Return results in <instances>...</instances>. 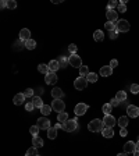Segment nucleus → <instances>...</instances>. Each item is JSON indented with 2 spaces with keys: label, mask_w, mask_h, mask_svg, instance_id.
I'll return each instance as SVG.
<instances>
[{
  "label": "nucleus",
  "mask_w": 139,
  "mask_h": 156,
  "mask_svg": "<svg viewBox=\"0 0 139 156\" xmlns=\"http://www.w3.org/2000/svg\"><path fill=\"white\" fill-rule=\"evenodd\" d=\"M103 128H104V123H103V120H99V119L92 120L88 124V130L90 132H100L103 131Z\"/></svg>",
  "instance_id": "f257e3e1"
},
{
  "label": "nucleus",
  "mask_w": 139,
  "mask_h": 156,
  "mask_svg": "<svg viewBox=\"0 0 139 156\" xmlns=\"http://www.w3.org/2000/svg\"><path fill=\"white\" fill-rule=\"evenodd\" d=\"M76 128H78V121H76V119H74V120L68 119L63 124V130L64 131H67V132H74Z\"/></svg>",
  "instance_id": "f03ea898"
},
{
  "label": "nucleus",
  "mask_w": 139,
  "mask_h": 156,
  "mask_svg": "<svg viewBox=\"0 0 139 156\" xmlns=\"http://www.w3.org/2000/svg\"><path fill=\"white\" fill-rule=\"evenodd\" d=\"M74 87H75V89H78V91H83V89H86V87H88V81H86V78H85V77H78L75 81H74Z\"/></svg>",
  "instance_id": "7ed1b4c3"
},
{
  "label": "nucleus",
  "mask_w": 139,
  "mask_h": 156,
  "mask_svg": "<svg viewBox=\"0 0 139 156\" xmlns=\"http://www.w3.org/2000/svg\"><path fill=\"white\" fill-rule=\"evenodd\" d=\"M51 109L54 110V112H58V113H63L64 109H65V105H64V100L61 99H54L51 102Z\"/></svg>",
  "instance_id": "20e7f679"
},
{
  "label": "nucleus",
  "mask_w": 139,
  "mask_h": 156,
  "mask_svg": "<svg viewBox=\"0 0 139 156\" xmlns=\"http://www.w3.org/2000/svg\"><path fill=\"white\" fill-rule=\"evenodd\" d=\"M68 60H70V64H71L72 67H75V69H81V67H82V60H81L79 56H76V53L75 55H71V56L68 57Z\"/></svg>",
  "instance_id": "39448f33"
},
{
  "label": "nucleus",
  "mask_w": 139,
  "mask_h": 156,
  "mask_svg": "<svg viewBox=\"0 0 139 156\" xmlns=\"http://www.w3.org/2000/svg\"><path fill=\"white\" fill-rule=\"evenodd\" d=\"M36 125H38L40 130H49V128L51 127V125H50V120L47 119V117H40V119H38Z\"/></svg>",
  "instance_id": "423d86ee"
},
{
  "label": "nucleus",
  "mask_w": 139,
  "mask_h": 156,
  "mask_svg": "<svg viewBox=\"0 0 139 156\" xmlns=\"http://www.w3.org/2000/svg\"><path fill=\"white\" fill-rule=\"evenodd\" d=\"M129 22L126 21V20H120V21H117V31L118 32H128L129 31Z\"/></svg>",
  "instance_id": "0eeeda50"
},
{
  "label": "nucleus",
  "mask_w": 139,
  "mask_h": 156,
  "mask_svg": "<svg viewBox=\"0 0 139 156\" xmlns=\"http://www.w3.org/2000/svg\"><path fill=\"white\" fill-rule=\"evenodd\" d=\"M88 109H89V106L86 103H78L75 106V109H74V113H75V116H83Z\"/></svg>",
  "instance_id": "6e6552de"
},
{
  "label": "nucleus",
  "mask_w": 139,
  "mask_h": 156,
  "mask_svg": "<svg viewBox=\"0 0 139 156\" xmlns=\"http://www.w3.org/2000/svg\"><path fill=\"white\" fill-rule=\"evenodd\" d=\"M126 114H128V117H131V119L138 117L139 116V107L133 106V105H129V106L126 107Z\"/></svg>",
  "instance_id": "1a4fd4ad"
},
{
  "label": "nucleus",
  "mask_w": 139,
  "mask_h": 156,
  "mask_svg": "<svg viewBox=\"0 0 139 156\" xmlns=\"http://www.w3.org/2000/svg\"><path fill=\"white\" fill-rule=\"evenodd\" d=\"M103 123H104V127H110V128H113L114 125L117 124V120L114 119L111 114H107V116H104Z\"/></svg>",
  "instance_id": "9d476101"
},
{
  "label": "nucleus",
  "mask_w": 139,
  "mask_h": 156,
  "mask_svg": "<svg viewBox=\"0 0 139 156\" xmlns=\"http://www.w3.org/2000/svg\"><path fill=\"white\" fill-rule=\"evenodd\" d=\"M106 17H107L108 22H117L118 21V13L115 11V10H107Z\"/></svg>",
  "instance_id": "9b49d317"
},
{
  "label": "nucleus",
  "mask_w": 139,
  "mask_h": 156,
  "mask_svg": "<svg viewBox=\"0 0 139 156\" xmlns=\"http://www.w3.org/2000/svg\"><path fill=\"white\" fill-rule=\"evenodd\" d=\"M28 39H31V31H29L28 28H22V29L19 31V41L26 42Z\"/></svg>",
  "instance_id": "f8f14e48"
},
{
  "label": "nucleus",
  "mask_w": 139,
  "mask_h": 156,
  "mask_svg": "<svg viewBox=\"0 0 139 156\" xmlns=\"http://www.w3.org/2000/svg\"><path fill=\"white\" fill-rule=\"evenodd\" d=\"M57 80H58V78H57L56 73H51V71L46 75V78H44V81H46V84H47V85H54V84L57 82Z\"/></svg>",
  "instance_id": "ddd939ff"
},
{
  "label": "nucleus",
  "mask_w": 139,
  "mask_h": 156,
  "mask_svg": "<svg viewBox=\"0 0 139 156\" xmlns=\"http://www.w3.org/2000/svg\"><path fill=\"white\" fill-rule=\"evenodd\" d=\"M136 150V144L132 142V141H128L125 145H124V152L125 153H133Z\"/></svg>",
  "instance_id": "4468645a"
},
{
  "label": "nucleus",
  "mask_w": 139,
  "mask_h": 156,
  "mask_svg": "<svg viewBox=\"0 0 139 156\" xmlns=\"http://www.w3.org/2000/svg\"><path fill=\"white\" fill-rule=\"evenodd\" d=\"M111 74H113V67H110V66H103L100 69L101 77H110Z\"/></svg>",
  "instance_id": "2eb2a0df"
},
{
  "label": "nucleus",
  "mask_w": 139,
  "mask_h": 156,
  "mask_svg": "<svg viewBox=\"0 0 139 156\" xmlns=\"http://www.w3.org/2000/svg\"><path fill=\"white\" fill-rule=\"evenodd\" d=\"M51 96L54 98V99H61L64 96V92L61 88H53L51 89Z\"/></svg>",
  "instance_id": "dca6fc26"
},
{
  "label": "nucleus",
  "mask_w": 139,
  "mask_h": 156,
  "mask_svg": "<svg viewBox=\"0 0 139 156\" xmlns=\"http://www.w3.org/2000/svg\"><path fill=\"white\" fill-rule=\"evenodd\" d=\"M24 100H25V95L24 94H17L15 96H14V105H17V106H19V105H22L24 103Z\"/></svg>",
  "instance_id": "f3484780"
},
{
  "label": "nucleus",
  "mask_w": 139,
  "mask_h": 156,
  "mask_svg": "<svg viewBox=\"0 0 139 156\" xmlns=\"http://www.w3.org/2000/svg\"><path fill=\"white\" fill-rule=\"evenodd\" d=\"M47 66H49V70H50L51 73H56L57 70L60 69V63H58V60H51Z\"/></svg>",
  "instance_id": "a211bd4d"
},
{
  "label": "nucleus",
  "mask_w": 139,
  "mask_h": 156,
  "mask_svg": "<svg viewBox=\"0 0 139 156\" xmlns=\"http://www.w3.org/2000/svg\"><path fill=\"white\" fill-rule=\"evenodd\" d=\"M101 134H103V137H106V138H113L114 137L113 128H110V127H104L103 131H101Z\"/></svg>",
  "instance_id": "6ab92c4d"
},
{
  "label": "nucleus",
  "mask_w": 139,
  "mask_h": 156,
  "mask_svg": "<svg viewBox=\"0 0 139 156\" xmlns=\"http://www.w3.org/2000/svg\"><path fill=\"white\" fill-rule=\"evenodd\" d=\"M32 145H33L35 148H42V146H43V139L40 137H33L32 138Z\"/></svg>",
  "instance_id": "aec40b11"
},
{
  "label": "nucleus",
  "mask_w": 139,
  "mask_h": 156,
  "mask_svg": "<svg viewBox=\"0 0 139 156\" xmlns=\"http://www.w3.org/2000/svg\"><path fill=\"white\" fill-rule=\"evenodd\" d=\"M93 39H95L96 42H101V41L104 39V34H103V31L97 29V31L93 32Z\"/></svg>",
  "instance_id": "412c9836"
},
{
  "label": "nucleus",
  "mask_w": 139,
  "mask_h": 156,
  "mask_svg": "<svg viewBox=\"0 0 139 156\" xmlns=\"http://www.w3.org/2000/svg\"><path fill=\"white\" fill-rule=\"evenodd\" d=\"M117 124L120 125L121 128H126V125H128V117H126V116H121L120 119L117 120Z\"/></svg>",
  "instance_id": "4be33fe9"
},
{
  "label": "nucleus",
  "mask_w": 139,
  "mask_h": 156,
  "mask_svg": "<svg viewBox=\"0 0 139 156\" xmlns=\"http://www.w3.org/2000/svg\"><path fill=\"white\" fill-rule=\"evenodd\" d=\"M38 71L39 73H42V74H44V75H47L49 73H50V70H49V66H47V64H39Z\"/></svg>",
  "instance_id": "5701e85b"
},
{
  "label": "nucleus",
  "mask_w": 139,
  "mask_h": 156,
  "mask_svg": "<svg viewBox=\"0 0 139 156\" xmlns=\"http://www.w3.org/2000/svg\"><path fill=\"white\" fill-rule=\"evenodd\" d=\"M57 137V128L56 127H50L49 130H47V138L49 139H54Z\"/></svg>",
  "instance_id": "b1692460"
},
{
  "label": "nucleus",
  "mask_w": 139,
  "mask_h": 156,
  "mask_svg": "<svg viewBox=\"0 0 139 156\" xmlns=\"http://www.w3.org/2000/svg\"><path fill=\"white\" fill-rule=\"evenodd\" d=\"M32 103L35 105V107H39V109H42V106H43V102L40 99V96H33L32 98Z\"/></svg>",
  "instance_id": "393cba45"
},
{
  "label": "nucleus",
  "mask_w": 139,
  "mask_h": 156,
  "mask_svg": "<svg viewBox=\"0 0 139 156\" xmlns=\"http://www.w3.org/2000/svg\"><path fill=\"white\" fill-rule=\"evenodd\" d=\"M57 120H58V123H61V124H64L67 120H68V114L65 112L63 113H58V116H57Z\"/></svg>",
  "instance_id": "a878e982"
},
{
  "label": "nucleus",
  "mask_w": 139,
  "mask_h": 156,
  "mask_svg": "<svg viewBox=\"0 0 139 156\" xmlns=\"http://www.w3.org/2000/svg\"><path fill=\"white\" fill-rule=\"evenodd\" d=\"M36 48V42L33 41V39H28L25 42V49H28V50H33Z\"/></svg>",
  "instance_id": "bb28decb"
},
{
  "label": "nucleus",
  "mask_w": 139,
  "mask_h": 156,
  "mask_svg": "<svg viewBox=\"0 0 139 156\" xmlns=\"http://www.w3.org/2000/svg\"><path fill=\"white\" fill-rule=\"evenodd\" d=\"M40 112H42V114L46 117V116H49V114L51 113V106H49V105H43L42 109H40Z\"/></svg>",
  "instance_id": "cd10ccee"
},
{
  "label": "nucleus",
  "mask_w": 139,
  "mask_h": 156,
  "mask_svg": "<svg viewBox=\"0 0 139 156\" xmlns=\"http://www.w3.org/2000/svg\"><path fill=\"white\" fill-rule=\"evenodd\" d=\"M115 99L120 100V102L125 100L126 99V92H125V91H118V92H117V95H115Z\"/></svg>",
  "instance_id": "c85d7f7f"
},
{
  "label": "nucleus",
  "mask_w": 139,
  "mask_h": 156,
  "mask_svg": "<svg viewBox=\"0 0 139 156\" xmlns=\"http://www.w3.org/2000/svg\"><path fill=\"white\" fill-rule=\"evenodd\" d=\"M89 74V67L88 66H82L79 69V77H88Z\"/></svg>",
  "instance_id": "c756f323"
},
{
  "label": "nucleus",
  "mask_w": 139,
  "mask_h": 156,
  "mask_svg": "<svg viewBox=\"0 0 139 156\" xmlns=\"http://www.w3.org/2000/svg\"><path fill=\"white\" fill-rule=\"evenodd\" d=\"M111 109H113V106H111L110 103H104V105H103V107H101V110H103V113H104L106 116L111 113Z\"/></svg>",
  "instance_id": "7c9ffc66"
},
{
  "label": "nucleus",
  "mask_w": 139,
  "mask_h": 156,
  "mask_svg": "<svg viewBox=\"0 0 139 156\" xmlns=\"http://www.w3.org/2000/svg\"><path fill=\"white\" fill-rule=\"evenodd\" d=\"M58 63H60V69H63V67H65V66H67V64L70 63V60L65 56H60V59H58Z\"/></svg>",
  "instance_id": "2f4dec72"
},
{
  "label": "nucleus",
  "mask_w": 139,
  "mask_h": 156,
  "mask_svg": "<svg viewBox=\"0 0 139 156\" xmlns=\"http://www.w3.org/2000/svg\"><path fill=\"white\" fill-rule=\"evenodd\" d=\"M104 28H106V29H107V31H115V29H117V24H114V22H106V24H104Z\"/></svg>",
  "instance_id": "473e14b6"
},
{
  "label": "nucleus",
  "mask_w": 139,
  "mask_h": 156,
  "mask_svg": "<svg viewBox=\"0 0 139 156\" xmlns=\"http://www.w3.org/2000/svg\"><path fill=\"white\" fill-rule=\"evenodd\" d=\"M86 81L88 82H96L97 81V74H95V73H89L88 77H86Z\"/></svg>",
  "instance_id": "72a5a7b5"
},
{
  "label": "nucleus",
  "mask_w": 139,
  "mask_h": 156,
  "mask_svg": "<svg viewBox=\"0 0 139 156\" xmlns=\"http://www.w3.org/2000/svg\"><path fill=\"white\" fill-rule=\"evenodd\" d=\"M25 156H39V155H38V150H36V148H35V146L29 148V149L26 150Z\"/></svg>",
  "instance_id": "f704fd0d"
},
{
  "label": "nucleus",
  "mask_w": 139,
  "mask_h": 156,
  "mask_svg": "<svg viewBox=\"0 0 139 156\" xmlns=\"http://www.w3.org/2000/svg\"><path fill=\"white\" fill-rule=\"evenodd\" d=\"M39 130H40V128H39L38 125H32L31 128H29V132H31V134H32V137H38Z\"/></svg>",
  "instance_id": "c9c22d12"
},
{
  "label": "nucleus",
  "mask_w": 139,
  "mask_h": 156,
  "mask_svg": "<svg viewBox=\"0 0 139 156\" xmlns=\"http://www.w3.org/2000/svg\"><path fill=\"white\" fill-rule=\"evenodd\" d=\"M7 8H8V10L17 8V1H15V0H7Z\"/></svg>",
  "instance_id": "e433bc0d"
},
{
  "label": "nucleus",
  "mask_w": 139,
  "mask_h": 156,
  "mask_svg": "<svg viewBox=\"0 0 139 156\" xmlns=\"http://www.w3.org/2000/svg\"><path fill=\"white\" fill-rule=\"evenodd\" d=\"M118 1H115V0H111L110 3L107 4V10H114V7H118Z\"/></svg>",
  "instance_id": "4c0bfd02"
},
{
  "label": "nucleus",
  "mask_w": 139,
  "mask_h": 156,
  "mask_svg": "<svg viewBox=\"0 0 139 156\" xmlns=\"http://www.w3.org/2000/svg\"><path fill=\"white\" fill-rule=\"evenodd\" d=\"M22 94L25 95V98H33L35 95H33V89H31V88H28V89H25Z\"/></svg>",
  "instance_id": "58836bf2"
},
{
  "label": "nucleus",
  "mask_w": 139,
  "mask_h": 156,
  "mask_svg": "<svg viewBox=\"0 0 139 156\" xmlns=\"http://www.w3.org/2000/svg\"><path fill=\"white\" fill-rule=\"evenodd\" d=\"M131 92H132V94H139V85L138 84H132V85H131Z\"/></svg>",
  "instance_id": "ea45409f"
},
{
  "label": "nucleus",
  "mask_w": 139,
  "mask_h": 156,
  "mask_svg": "<svg viewBox=\"0 0 139 156\" xmlns=\"http://www.w3.org/2000/svg\"><path fill=\"white\" fill-rule=\"evenodd\" d=\"M118 11L120 13H125L126 11V6L124 1H120V4H118Z\"/></svg>",
  "instance_id": "a19ab883"
},
{
  "label": "nucleus",
  "mask_w": 139,
  "mask_h": 156,
  "mask_svg": "<svg viewBox=\"0 0 139 156\" xmlns=\"http://www.w3.org/2000/svg\"><path fill=\"white\" fill-rule=\"evenodd\" d=\"M68 50H70V53H71V55H75L76 53V50H78V48H76V45H70L68 46Z\"/></svg>",
  "instance_id": "79ce46f5"
},
{
  "label": "nucleus",
  "mask_w": 139,
  "mask_h": 156,
  "mask_svg": "<svg viewBox=\"0 0 139 156\" xmlns=\"http://www.w3.org/2000/svg\"><path fill=\"white\" fill-rule=\"evenodd\" d=\"M33 109H35V105H33L32 102H28V103L25 105V110H26V112H32Z\"/></svg>",
  "instance_id": "37998d69"
},
{
  "label": "nucleus",
  "mask_w": 139,
  "mask_h": 156,
  "mask_svg": "<svg viewBox=\"0 0 139 156\" xmlns=\"http://www.w3.org/2000/svg\"><path fill=\"white\" fill-rule=\"evenodd\" d=\"M110 105H111V106H113V107H117V106H118V105H120V100H117V99H115V98H114V99H111V100H110Z\"/></svg>",
  "instance_id": "c03bdc74"
},
{
  "label": "nucleus",
  "mask_w": 139,
  "mask_h": 156,
  "mask_svg": "<svg viewBox=\"0 0 139 156\" xmlns=\"http://www.w3.org/2000/svg\"><path fill=\"white\" fill-rule=\"evenodd\" d=\"M118 34H120V32L117 31V29H115V31H111L110 32V38H111V39H115V38L118 36Z\"/></svg>",
  "instance_id": "a18cd8bd"
},
{
  "label": "nucleus",
  "mask_w": 139,
  "mask_h": 156,
  "mask_svg": "<svg viewBox=\"0 0 139 156\" xmlns=\"http://www.w3.org/2000/svg\"><path fill=\"white\" fill-rule=\"evenodd\" d=\"M120 134H121V137H126V135H128V131H126V128H121Z\"/></svg>",
  "instance_id": "49530a36"
},
{
  "label": "nucleus",
  "mask_w": 139,
  "mask_h": 156,
  "mask_svg": "<svg viewBox=\"0 0 139 156\" xmlns=\"http://www.w3.org/2000/svg\"><path fill=\"white\" fill-rule=\"evenodd\" d=\"M7 7V0H1L0 1V8H6Z\"/></svg>",
  "instance_id": "de8ad7c7"
},
{
  "label": "nucleus",
  "mask_w": 139,
  "mask_h": 156,
  "mask_svg": "<svg viewBox=\"0 0 139 156\" xmlns=\"http://www.w3.org/2000/svg\"><path fill=\"white\" fill-rule=\"evenodd\" d=\"M117 66H118V62H117V60H115V59H114V60H111V62H110V67H117Z\"/></svg>",
  "instance_id": "09e8293b"
},
{
  "label": "nucleus",
  "mask_w": 139,
  "mask_h": 156,
  "mask_svg": "<svg viewBox=\"0 0 139 156\" xmlns=\"http://www.w3.org/2000/svg\"><path fill=\"white\" fill-rule=\"evenodd\" d=\"M132 155H133V156H139V150L136 149V150H135V152H133V153H132Z\"/></svg>",
  "instance_id": "8fccbe9b"
},
{
  "label": "nucleus",
  "mask_w": 139,
  "mask_h": 156,
  "mask_svg": "<svg viewBox=\"0 0 139 156\" xmlns=\"http://www.w3.org/2000/svg\"><path fill=\"white\" fill-rule=\"evenodd\" d=\"M126 155H128V153H125V152H122V153H118L117 156H126Z\"/></svg>",
  "instance_id": "3c124183"
},
{
  "label": "nucleus",
  "mask_w": 139,
  "mask_h": 156,
  "mask_svg": "<svg viewBox=\"0 0 139 156\" xmlns=\"http://www.w3.org/2000/svg\"><path fill=\"white\" fill-rule=\"evenodd\" d=\"M136 149L139 150V138H138V142H136Z\"/></svg>",
  "instance_id": "603ef678"
}]
</instances>
